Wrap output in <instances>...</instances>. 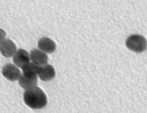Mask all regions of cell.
Returning a JSON list of instances; mask_svg holds the SVG:
<instances>
[{
  "instance_id": "6da1fadb",
  "label": "cell",
  "mask_w": 147,
  "mask_h": 113,
  "mask_svg": "<svg viewBox=\"0 0 147 113\" xmlns=\"http://www.w3.org/2000/svg\"><path fill=\"white\" fill-rule=\"evenodd\" d=\"M24 100L28 107L34 109H42L47 104L45 93L36 86L26 90L24 93Z\"/></svg>"
},
{
  "instance_id": "7a4b0ae2",
  "label": "cell",
  "mask_w": 147,
  "mask_h": 113,
  "mask_svg": "<svg viewBox=\"0 0 147 113\" xmlns=\"http://www.w3.org/2000/svg\"><path fill=\"white\" fill-rule=\"evenodd\" d=\"M125 45L130 50L136 53H141L146 50V39L141 35H132L127 39Z\"/></svg>"
},
{
  "instance_id": "3957f363",
  "label": "cell",
  "mask_w": 147,
  "mask_h": 113,
  "mask_svg": "<svg viewBox=\"0 0 147 113\" xmlns=\"http://www.w3.org/2000/svg\"><path fill=\"white\" fill-rule=\"evenodd\" d=\"M2 74L7 79L11 81H17L22 75L20 71L11 63H8L5 65L2 69Z\"/></svg>"
},
{
  "instance_id": "277c9868",
  "label": "cell",
  "mask_w": 147,
  "mask_h": 113,
  "mask_svg": "<svg viewBox=\"0 0 147 113\" xmlns=\"http://www.w3.org/2000/svg\"><path fill=\"white\" fill-rule=\"evenodd\" d=\"M37 74L41 81H49L55 77L56 72L54 68L52 65L45 64L39 67Z\"/></svg>"
},
{
  "instance_id": "5b68a950",
  "label": "cell",
  "mask_w": 147,
  "mask_h": 113,
  "mask_svg": "<svg viewBox=\"0 0 147 113\" xmlns=\"http://www.w3.org/2000/svg\"><path fill=\"white\" fill-rule=\"evenodd\" d=\"M0 52L5 58H11L16 52V46L10 39H4L0 43Z\"/></svg>"
},
{
  "instance_id": "8992f818",
  "label": "cell",
  "mask_w": 147,
  "mask_h": 113,
  "mask_svg": "<svg viewBox=\"0 0 147 113\" xmlns=\"http://www.w3.org/2000/svg\"><path fill=\"white\" fill-rule=\"evenodd\" d=\"M13 56V62L18 67L22 68L30 62V54L24 49H19Z\"/></svg>"
},
{
  "instance_id": "52a82bcc",
  "label": "cell",
  "mask_w": 147,
  "mask_h": 113,
  "mask_svg": "<svg viewBox=\"0 0 147 113\" xmlns=\"http://www.w3.org/2000/svg\"><path fill=\"white\" fill-rule=\"evenodd\" d=\"M30 58L33 62L38 65L47 64L49 61V57L47 54L38 49H33L31 51Z\"/></svg>"
},
{
  "instance_id": "ba28073f",
  "label": "cell",
  "mask_w": 147,
  "mask_h": 113,
  "mask_svg": "<svg viewBox=\"0 0 147 113\" xmlns=\"http://www.w3.org/2000/svg\"><path fill=\"white\" fill-rule=\"evenodd\" d=\"M38 47L40 50L45 52L53 53L56 50V45L52 39L47 37H43L39 39L38 42Z\"/></svg>"
},
{
  "instance_id": "9c48e42d",
  "label": "cell",
  "mask_w": 147,
  "mask_h": 113,
  "mask_svg": "<svg viewBox=\"0 0 147 113\" xmlns=\"http://www.w3.org/2000/svg\"><path fill=\"white\" fill-rule=\"evenodd\" d=\"M37 77H26L24 75H21L19 78V84L22 88L26 90L32 88L37 85Z\"/></svg>"
},
{
  "instance_id": "30bf717a",
  "label": "cell",
  "mask_w": 147,
  "mask_h": 113,
  "mask_svg": "<svg viewBox=\"0 0 147 113\" xmlns=\"http://www.w3.org/2000/svg\"><path fill=\"white\" fill-rule=\"evenodd\" d=\"M39 65L34 63H28L22 67L23 75L28 77H37Z\"/></svg>"
},
{
  "instance_id": "8fae6325",
  "label": "cell",
  "mask_w": 147,
  "mask_h": 113,
  "mask_svg": "<svg viewBox=\"0 0 147 113\" xmlns=\"http://www.w3.org/2000/svg\"><path fill=\"white\" fill-rule=\"evenodd\" d=\"M6 37V33L3 30H2L1 28H0V43L2 41H3Z\"/></svg>"
}]
</instances>
